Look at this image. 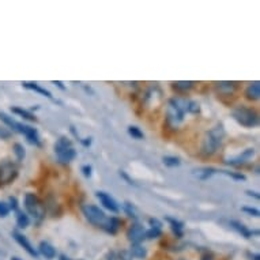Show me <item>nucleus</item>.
Wrapping results in <instances>:
<instances>
[{
  "mask_svg": "<svg viewBox=\"0 0 260 260\" xmlns=\"http://www.w3.org/2000/svg\"><path fill=\"white\" fill-rule=\"evenodd\" d=\"M225 128L222 127L221 124H218V125L211 128L209 133L206 134L205 138H203V142H202V155H205V157L213 155L221 147V145L225 141Z\"/></svg>",
  "mask_w": 260,
  "mask_h": 260,
  "instance_id": "nucleus-1",
  "label": "nucleus"
},
{
  "mask_svg": "<svg viewBox=\"0 0 260 260\" xmlns=\"http://www.w3.org/2000/svg\"><path fill=\"white\" fill-rule=\"evenodd\" d=\"M232 116L243 127L253 128L259 124V115L256 113V111H253L251 108L244 107V105L233 108L232 109Z\"/></svg>",
  "mask_w": 260,
  "mask_h": 260,
  "instance_id": "nucleus-2",
  "label": "nucleus"
},
{
  "mask_svg": "<svg viewBox=\"0 0 260 260\" xmlns=\"http://www.w3.org/2000/svg\"><path fill=\"white\" fill-rule=\"evenodd\" d=\"M187 112V100L171 99L168 103V120L173 125L183 123L184 116Z\"/></svg>",
  "mask_w": 260,
  "mask_h": 260,
  "instance_id": "nucleus-3",
  "label": "nucleus"
},
{
  "mask_svg": "<svg viewBox=\"0 0 260 260\" xmlns=\"http://www.w3.org/2000/svg\"><path fill=\"white\" fill-rule=\"evenodd\" d=\"M55 153L57 155V159L61 164H69L77 157V151L73 147V143L69 138L61 137L55 145Z\"/></svg>",
  "mask_w": 260,
  "mask_h": 260,
  "instance_id": "nucleus-4",
  "label": "nucleus"
},
{
  "mask_svg": "<svg viewBox=\"0 0 260 260\" xmlns=\"http://www.w3.org/2000/svg\"><path fill=\"white\" fill-rule=\"evenodd\" d=\"M25 207L27 210V213L30 215H33V218L37 221V223H40L44 219V217H45V210H44L41 202L31 192L25 195Z\"/></svg>",
  "mask_w": 260,
  "mask_h": 260,
  "instance_id": "nucleus-5",
  "label": "nucleus"
},
{
  "mask_svg": "<svg viewBox=\"0 0 260 260\" xmlns=\"http://www.w3.org/2000/svg\"><path fill=\"white\" fill-rule=\"evenodd\" d=\"M82 211H83V215L86 217V219H87L90 223H93L94 226L103 228L105 221H107V215H105V213H104L100 207H97V206L86 205L83 206Z\"/></svg>",
  "mask_w": 260,
  "mask_h": 260,
  "instance_id": "nucleus-6",
  "label": "nucleus"
},
{
  "mask_svg": "<svg viewBox=\"0 0 260 260\" xmlns=\"http://www.w3.org/2000/svg\"><path fill=\"white\" fill-rule=\"evenodd\" d=\"M18 168L13 162L6 159L0 162V184H10L11 181L17 179Z\"/></svg>",
  "mask_w": 260,
  "mask_h": 260,
  "instance_id": "nucleus-7",
  "label": "nucleus"
},
{
  "mask_svg": "<svg viewBox=\"0 0 260 260\" xmlns=\"http://www.w3.org/2000/svg\"><path fill=\"white\" fill-rule=\"evenodd\" d=\"M256 150L253 147H249V149H245L241 154H239L237 157L235 158H229V159H226L225 164L226 165H231V167H240V165H243L247 161H249L253 155H255Z\"/></svg>",
  "mask_w": 260,
  "mask_h": 260,
  "instance_id": "nucleus-8",
  "label": "nucleus"
},
{
  "mask_svg": "<svg viewBox=\"0 0 260 260\" xmlns=\"http://www.w3.org/2000/svg\"><path fill=\"white\" fill-rule=\"evenodd\" d=\"M95 197L99 198L100 202H101V205H103L105 209L112 211V213H119V205H117V202H116L109 193H107V192L104 191H99L95 193Z\"/></svg>",
  "mask_w": 260,
  "mask_h": 260,
  "instance_id": "nucleus-9",
  "label": "nucleus"
},
{
  "mask_svg": "<svg viewBox=\"0 0 260 260\" xmlns=\"http://www.w3.org/2000/svg\"><path fill=\"white\" fill-rule=\"evenodd\" d=\"M145 228L139 223H135L133 225L127 232L128 240L133 244H141L143 240H145Z\"/></svg>",
  "mask_w": 260,
  "mask_h": 260,
  "instance_id": "nucleus-10",
  "label": "nucleus"
},
{
  "mask_svg": "<svg viewBox=\"0 0 260 260\" xmlns=\"http://www.w3.org/2000/svg\"><path fill=\"white\" fill-rule=\"evenodd\" d=\"M13 236H14V239H15V241H17V243L19 244V245H21V247L23 248V249H25L30 256H33L35 259L39 257V252L36 251L35 248H33V245L30 244V241L26 239L25 236L21 235L19 232H13Z\"/></svg>",
  "mask_w": 260,
  "mask_h": 260,
  "instance_id": "nucleus-11",
  "label": "nucleus"
},
{
  "mask_svg": "<svg viewBox=\"0 0 260 260\" xmlns=\"http://www.w3.org/2000/svg\"><path fill=\"white\" fill-rule=\"evenodd\" d=\"M239 89V83L233 81H222L215 83V90L222 95H232Z\"/></svg>",
  "mask_w": 260,
  "mask_h": 260,
  "instance_id": "nucleus-12",
  "label": "nucleus"
},
{
  "mask_svg": "<svg viewBox=\"0 0 260 260\" xmlns=\"http://www.w3.org/2000/svg\"><path fill=\"white\" fill-rule=\"evenodd\" d=\"M21 134H22V135H25L26 139H27V141H29L31 145H36V146L41 145L39 131H37L36 128L30 127V125H26V124L22 123Z\"/></svg>",
  "mask_w": 260,
  "mask_h": 260,
  "instance_id": "nucleus-13",
  "label": "nucleus"
},
{
  "mask_svg": "<svg viewBox=\"0 0 260 260\" xmlns=\"http://www.w3.org/2000/svg\"><path fill=\"white\" fill-rule=\"evenodd\" d=\"M229 225H231L232 228H233V229L237 232V233H240V235L243 236V237H245V239H251L252 236L259 235V232L248 229L247 226L244 225V223H241V222H239V221H231V222H229Z\"/></svg>",
  "mask_w": 260,
  "mask_h": 260,
  "instance_id": "nucleus-14",
  "label": "nucleus"
},
{
  "mask_svg": "<svg viewBox=\"0 0 260 260\" xmlns=\"http://www.w3.org/2000/svg\"><path fill=\"white\" fill-rule=\"evenodd\" d=\"M0 120L5 123V125L9 127V129L11 131V133L21 134L22 123H18L17 120H14L11 116H9L7 113H5V112H0Z\"/></svg>",
  "mask_w": 260,
  "mask_h": 260,
  "instance_id": "nucleus-15",
  "label": "nucleus"
},
{
  "mask_svg": "<svg viewBox=\"0 0 260 260\" xmlns=\"http://www.w3.org/2000/svg\"><path fill=\"white\" fill-rule=\"evenodd\" d=\"M120 225H121V222H120V219L117 217H111V218H107V221H105V223H104L103 229L107 233H109V235H116L117 233V231L120 229Z\"/></svg>",
  "mask_w": 260,
  "mask_h": 260,
  "instance_id": "nucleus-16",
  "label": "nucleus"
},
{
  "mask_svg": "<svg viewBox=\"0 0 260 260\" xmlns=\"http://www.w3.org/2000/svg\"><path fill=\"white\" fill-rule=\"evenodd\" d=\"M245 97L251 101H257L260 97V83L259 82H253L249 83L248 87L245 89Z\"/></svg>",
  "mask_w": 260,
  "mask_h": 260,
  "instance_id": "nucleus-17",
  "label": "nucleus"
},
{
  "mask_svg": "<svg viewBox=\"0 0 260 260\" xmlns=\"http://www.w3.org/2000/svg\"><path fill=\"white\" fill-rule=\"evenodd\" d=\"M167 221L169 222V225H171L172 231H173V233H175V236L177 237V239H181L184 235V223L181 221H179V219H176V218H171L168 217Z\"/></svg>",
  "mask_w": 260,
  "mask_h": 260,
  "instance_id": "nucleus-18",
  "label": "nucleus"
},
{
  "mask_svg": "<svg viewBox=\"0 0 260 260\" xmlns=\"http://www.w3.org/2000/svg\"><path fill=\"white\" fill-rule=\"evenodd\" d=\"M40 253L45 257V259H55L56 257V249L52 247L51 244L47 241H41L40 243Z\"/></svg>",
  "mask_w": 260,
  "mask_h": 260,
  "instance_id": "nucleus-19",
  "label": "nucleus"
},
{
  "mask_svg": "<svg viewBox=\"0 0 260 260\" xmlns=\"http://www.w3.org/2000/svg\"><path fill=\"white\" fill-rule=\"evenodd\" d=\"M22 86L23 87H26V89H30V90H35V91H37V93H40L41 95H44V97H48V99H52V93L49 91V90L44 89V87H41L40 85H37L36 82H22Z\"/></svg>",
  "mask_w": 260,
  "mask_h": 260,
  "instance_id": "nucleus-20",
  "label": "nucleus"
},
{
  "mask_svg": "<svg viewBox=\"0 0 260 260\" xmlns=\"http://www.w3.org/2000/svg\"><path fill=\"white\" fill-rule=\"evenodd\" d=\"M217 172V169H214V168H201V169H197L193 172V176L199 180H209Z\"/></svg>",
  "mask_w": 260,
  "mask_h": 260,
  "instance_id": "nucleus-21",
  "label": "nucleus"
},
{
  "mask_svg": "<svg viewBox=\"0 0 260 260\" xmlns=\"http://www.w3.org/2000/svg\"><path fill=\"white\" fill-rule=\"evenodd\" d=\"M129 253L135 259H145L147 256V249L141 244H133V247L129 249Z\"/></svg>",
  "mask_w": 260,
  "mask_h": 260,
  "instance_id": "nucleus-22",
  "label": "nucleus"
},
{
  "mask_svg": "<svg viewBox=\"0 0 260 260\" xmlns=\"http://www.w3.org/2000/svg\"><path fill=\"white\" fill-rule=\"evenodd\" d=\"M11 112L13 113H15V115L21 116V117H23L25 120H29V121H36L37 120V117H36L31 112L26 111V109H23V108H19V107H14L11 108Z\"/></svg>",
  "mask_w": 260,
  "mask_h": 260,
  "instance_id": "nucleus-23",
  "label": "nucleus"
},
{
  "mask_svg": "<svg viewBox=\"0 0 260 260\" xmlns=\"http://www.w3.org/2000/svg\"><path fill=\"white\" fill-rule=\"evenodd\" d=\"M30 223V219H29V215L27 214H25L23 211H19V210H17V225L19 229H25V228H27Z\"/></svg>",
  "mask_w": 260,
  "mask_h": 260,
  "instance_id": "nucleus-24",
  "label": "nucleus"
},
{
  "mask_svg": "<svg viewBox=\"0 0 260 260\" xmlns=\"http://www.w3.org/2000/svg\"><path fill=\"white\" fill-rule=\"evenodd\" d=\"M193 82L191 81H181V82H175L173 83V87L176 90H179V91H188V90H191L193 87Z\"/></svg>",
  "mask_w": 260,
  "mask_h": 260,
  "instance_id": "nucleus-25",
  "label": "nucleus"
},
{
  "mask_svg": "<svg viewBox=\"0 0 260 260\" xmlns=\"http://www.w3.org/2000/svg\"><path fill=\"white\" fill-rule=\"evenodd\" d=\"M162 162H164V165L168 168H176V167H180V158L177 157H172V155H167V157L162 158Z\"/></svg>",
  "mask_w": 260,
  "mask_h": 260,
  "instance_id": "nucleus-26",
  "label": "nucleus"
},
{
  "mask_svg": "<svg viewBox=\"0 0 260 260\" xmlns=\"http://www.w3.org/2000/svg\"><path fill=\"white\" fill-rule=\"evenodd\" d=\"M13 149H14V153H15V155H17L18 161H23L26 157V151H25V147H23V145H21V143H15Z\"/></svg>",
  "mask_w": 260,
  "mask_h": 260,
  "instance_id": "nucleus-27",
  "label": "nucleus"
},
{
  "mask_svg": "<svg viewBox=\"0 0 260 260\" xmlns=\"http://www.w3.org/2000/svg\"><path fill=\"white\" fill-rule=\"evenodd\" d=\"M128 134L134 138V139H143L145 135L142 133L141 128L135 127V125H131V127H128Z\"/></svg>",
  "mask_w": 260,
  "mask_h": 260,
  "instance_id": "nucleus-28",
  "label": "nucleus"
},
{
  "mask_svg": "<svg viewBox=\"0 0 260 260\" xmlns=\"http://www.w3.org/2000/svg\"><path fill=\"white\" fill-rule=\"evenodd\" d=\"M187 112L192 115H198L201 112V105L197 101H187Z\"/></svg>",
  "mask_w": 260,
  "mask_h": 260,
  "instance_id": "nucleus-29",
  "label": "nucleus"
},
{
  "mask_svg": "<svg viewBox=\"0 0 260 260\" xmlns=\"http://www.w3.org/2000/svg\"><path fill=\"white\" fill-rule=\"evenodd\" d=\"M161 235H162L161 229H151V228H150L149 231L145 232V239L153 240V239H157V237H159Z\"/></svg>",
  "mask_w": 260,
  "mask_h": 260,
  "instance_id": "nucleus-30",
  "label": "nucleus"
},
{
  "mask_svg": "<svg viewBox=\"0 0 260 260\" xmlns=\"http://www.w3.org/2000/svg\"><path fill=\"white\" fill-rule=\"evenodd\" d=\"M124 211H125V214H127L128 217L131 218H137V213H135V207H134L133 203H129V202H125L124 203Z\"/></svg>",
  "mask_w": 260,
  "mask_h": 260,
  "instance_id": "nucleus-31",
  "label": "nucleus"
},
{
  "mask_svg": "<svg viewBox=\"0 0 260 260\" xmlns=\"http://www.w3.org/2000/svg\"><path fill=\"white\" fill-rule=\"evenodd\" d=\"M221 173H223V175L229 176V177H232V179L235 180H240V181H245L247 180V177L244 175H241V173H236V172H228V171H219Z\"/></svg>",
  "mask_w": 260,
  "mask_h": 260,
  "instance_id": "nucleus-32",
  "label": "nucleus"
},
{
  "mask_svg": "<svg viewBox=\"0 0 260 260\" xmlns=\"http://www.w3.org/2000/svg\"><path fill=\"white\" fill-rule=\"evenodd\" d=\"M11 135H13V133L9 128L5 127V125H0V139H10Z\"/></svg>",
  "mask_w": 260,
  "mask_h": 260,
  "instance_id": "nucleus-33",
  "label": "nucleus"
},
{
  "mask_svg": "<svg viewBox=\"0 0 260 260\" xmlns=\"http://www.w3.org/2000/svg\"><path fill=\"white\" fill-rule=\"evenodd\" d=\"M10 214V207L7 203H5V202H0V217L5 218L7 217Z\"/></svg>",
  "mask_w": 260,
  "mask_h": 260,
  "instance_id": "nucleus-34",
  "label": "nucleus"
},
{
  "mask_svg": "<svg viewBox=\"0 0 260 260\" xmlns=\"http://www.w3.org/2000/svg\"><path fill=\"white\" fill-rule=\"evenodd\" d=\"M241 210H243L244 213H247V214H249V215H252V217H259L260 215L259 210L253 209V207H247V206H245V207H243Z\"/></svg>",
  "mask_w": 260,
  "mask_h": 260,
  "instance_id": "nucleus-35",
  "label": "nucleus"
},
{
  "mask_svg": "<svg viewBox=\"0 0 260 260\" xmlns=\"http://www.w3.org/2000/svg\"><path fill=\"white\" fill-rule=\"evenodd\" d=\"M149 223L151 226V229H161L162 231V222L157 219V218H150Z\"/></svg>",
  "mask_w": 260,
  "mask_h": 260,
  "instance_id": "nucleus-36",
  "label": "nucleus"
},
{
  "mask_svg": "<svg viewBox=\"0 0 260 260\" xmlns=\"http://www.w3.org/2000/svg\"><path fill=\"white\" fill-rule=\"evenodd\" d=\"M119 175H120V177H121V179H124L125 181H127V184H129V185H137V184H135V181H134V180L127 175V172L120 171Z\"/></svg>",
  "mask_w": 260,
  "mask_h": 260,
  "instance_id": "nucleus-37",
  "label": "nucleus"
},
{
  "mask_svg": "<svg viewBox=\"0 0 260 260\" xmlns=\"http://www.w3.org/2000/svg\"><path fill=\"white\" fill-rule=\"evenodd\" d=\"M82 172H83V176L89 179V177H91V175H93V168L90 167V165H83V167H82Z\"/></svg>",
  "mask_w": 260,
  "mask_h": 260,
  "instance_id": "nucleus-38",
  "label": "nucleus"
},
{
  "mask_svg": "<svg viewBox=\"0 0 260 260\" xmlns=\"http://www.w3.org/2000/svg\"><path fill=\"white\" fill-rule=\"evenodd\" d=\"M10 201V210H14V211H17L18 210V201H17V198H14V197H11L9 199Z\"/></svg>",
  "mask_w": 260,
  "mask_h": 260,
  "instance_id": "nucleus-39",
  "label": "nucleus"
},
{
  "mask_svg": "<svg viewBox=\"0 0 260 260\" xmlns=\"http://www.w3.org/2000/svg\"><path fill=\"white\" fill-rule=\"evenodd\" d=\"M120 259L121 260H131L133 259V256L129 253V251H123L120 253Z\"/></svg>",
  "mask_w": 260,
  "mask_h": 260,
  "instance_id": "nucleus-40",
  "label": "nucleus"
},
{
  "mask_svg": "<svg viewBox=\"0 0 260 260\" xmlns=\"http://www.w3.org/2000/svg\"><path fill=\"white\" fill-rule=\"evenodd\" d=\"M81 143L85 146V147H87V146L91 145V138H85V139H81Z\"/></svg>",
  "mask_w": 260,
  "mask_h": 260,
  "instance_id": "nucleus-41",
  "label": "nucleus"
},
{
  "mask_svg": "<svg viewBox=\"0 0 260 260\" xmlns=\"http://www.w3.org/2000/svg\"><path fill=\"white\" fill-rule=\"evenodd\" d=\"M53 85L57 86V87H59L60 90H66V86L63 85V82H60V81H53Z\"/></svg>",
  "mask_w": 260,
  "mask_h": 260,
  "instance_id": "nucleus-42",
  "label": "nucleus"
},
{
  "mask_svg": "<svg viewBox=\"0 0 260 260\" xmlns=\"http://www.w3.org/2000/svg\"><path fill=\"white\" fill-rule=\"evenodd\" d=\"M247 193H248V197H253V198H256V199H259V193H257V192H252V191H247Z\"/></svg>",
  "mask_w": 260,
  "mask_h": 260,
  "instance_id": "nucleus-43",
  "label": "nucleus"
},
{
  "mask_svg": "<svg viewBox=\"0 0 260 260\" xmlns=\"http://www.w3.org/2000/svg\"><path fill=\"white\" fill-rule=\"evenodd\" d=\"M59 260H71L69 257V256H66V255H60L59 256Z\"/></svg>",
  "mask_w": 260,
  "mask_h": 260,
  "instance_id": "nucleus-44",
  "label": "nucleus"
},
{
  "mask_svg": "<svg viewBox=\"0 0 260 260\" xmlns=\"http://www.w3.org/2000/svg\"><path fill=\"white\" fill-rule=\"evenodd\" d=\"M202 260H213V257H211V255H205L202 257Z\"/></svg>",
  "mask_w": 260,
  "mask_h": 260,
  "instance_id": "nucleus-45",
  "label": "nucleus"
},
{
  "mask_svg": "<svg viewBox=\"0 0 260 260\" xmlns=\"http://www.w3.org/2000/svg\"><path fill=\"white\" fill-rule=\"evenodd\" d=\"M259 259H260L259 255H255V256H253V260H259Z\"/></svg>",
  "mask_w": 260,
  "mask_h": 260,
  "instance_id": "nucleus-46",
  "label": "nucleus"
},
{
  "mask_svg": "<svg viewBox=\"0 0 260 260\" xmlns=\"http://www.w3.org/2000/svg\"><path fill=\"white\" fill-rule=\"evenodd\" d=\"M11 260H21V259H19V257H13Z\"/></svg>",
  "mask_w": 260,
  "mask_h": 260,
  "instance_id": "nucleus-47",
  "label": "nucleus"
},
{
  "mask_svg": "<svg viewBox=\"0 0 260 260\" xmlns=\"http://www.w3.org/2000/svg\"><path fill=\"white\" fill-rule=\"evenodd\" d=\"M181 260H184V259H181Z\"/></svg>",
  "mask_w": 260,
  "mask_h": 260,
  "instance_id": "nucleus-48",
  "label": "nucleus"
}]
</instances>
